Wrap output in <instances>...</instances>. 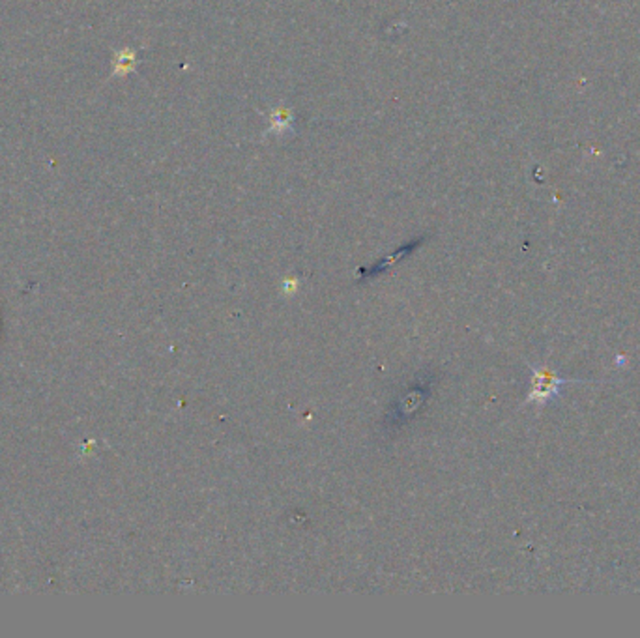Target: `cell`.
Wrapping results in <instances>:
<instances>
[{
  "mask_svg": "<svg viewBox=\"0 0 640 638\" xmlns=\"http://www.w3.org/2000/svg\"><path fill=\"white\" fill-rule=\"evenodd\" d=\"M530 369H532L534 378H532V392L528 393L526 405L545 407L556 400L565 386L571 384V382H579L575 378H562L548 367H530Z\"/></svg>",
  "mask_w": 640,
  "mask_h": 638,
  "instance_id": "obj_1",
  "label": "cell"
},
{
  "mask_svg": "<svg viewBox=\"0 0 640 638\" xmlns=\"http://www.w3.org/2000/svg\"><path fill=\"white\" fill-rule=\"evenodd\" d=\"M134 66H135V51H130V49L120 51L117 57L115 74H130Z\"/></svg>",
  "mask_w": 640,
  "mask_h": 638,
  "instance_id": "obj_3",
  "label": "cell"
},
{
  "mask_svg": "<svg viewBox=\"0 0 640 638\" xmlns=\"http://www.w3.org/2000/svg\"><path fill=\"white\" fill-rule=\"evenodd\" d=\"M270 122H271V132L283 133V132H287L288 127H290L292 117H290V113L287 111V109H278V111L271 113Z\"/></svg>",
  "mask_w": 640,
  "mask_h": 638,
  "instance_id": "obj_2",
  "label": "cell"
},
{
  "mask_svg": "<svg viewBox=\"0 0 640 638\" xmlns=\"http://www.w3.org/2000/svg\"><path fill=\"white\" fill-rule=\"evenodd\" d=\"M624 363H628V358H626V356H618V358H616V367H621V366H624Z\"/></svg>",
  "mask_w": 640,
  "mask_h": 638,
  "instance_id": "obj_4",
  "label": "cell"
}]
</instances>
